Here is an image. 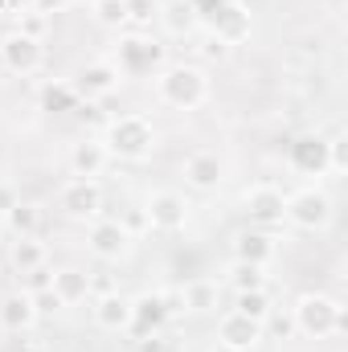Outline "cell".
I'll return each instance as SVG.
<instances>
[{"label": "cell", "instance_id": "obj_39", "mask_svg": "<svg viewBox=\"0 0 348 352\" xmlns=\"http://www.w3.org/2000/svg\"><path fill=\"white\" fill-rule=\"evenodd\" d=\"M131 349L135 352H164V332H148V336H140Z\"/></svg>", "mask_w": 348, "mask_h": 352}, {"label": "cell", "instance_id": "obj_2", "mask_svg": "<svg viewBox=\"0 0 348 352\" xmlns=\"http://www.w3.org/2000/svg\"><path fill=\"white\" fill-rule=\"evenodd\" d=\"M111 152V160H123V164H144L152 160L160 135H156V123L140 111H127V115H111L102 135H98Z\"/></svg>", "mask_w": 348, "mask_h": 352}, {"label": "cell", "instance_id": "obj_4", "mask_svg": "<svg viewBox=\"0 0 348 352\" xmlns=\"http://www.w3.org/2000/svg\"><path fill=\"white\" fill-rule=\"evenodd\" d=\"M123 78H156L164 66H168V45L144 29H123L119 33V45H115V58Z\"/></svg>", "mask_w": 348, "mask_h": 352}, {"label": "cell", "instance_id": "obj_34", "mask_svg": "<svg viewBox=\"0 0 348 352\" xmlns=\"http://www.w3.org/2000/svg\"><path fill=\"white\" fill-rule=\"evenodd\" d=\"M33 307H37V320H50L62 311V299L54 295V287H45V291H33Z\"/></svg>", "mask_w": 348, "mask_h": 352}, {"label": "cell", "instance_id": "obj_3", "mask_svg": "<svg viewBox=\"0 0 348 352\" xmlns=\"http://www.w3.org/2000/svg\"><path fill=\"white\" fill-rule=\"evenodd\" d=\"M291 324H295V336L303 340H336L348 328V311L340 299L324 291H303L291 303Z\"/></svg>", "mask_w": 348, "mask_h": 352}, {"label": "cell", "instance_id": "obj_6", "mask_svg": "<svg viewBox=\"0 0 348 352\" xmlns=\"http://www.w3.org/2000/svg\"><path fill=\"white\" fill-rule=\"evenodd\" d=\"M102 205H107V192H102L98 180L70 176V180L58 188V209H62V217H70V221H98V217H102Z\"/></svg>", "mask_w": 348, "mask_h": 352}, {"label": "cell", "instance_id": "obj_8", "mask_svg": "<svg viewBox=\"0 0 348 352\" xmlns=\"http://www.w3.org/2000/svg\"><path fill=\"white\" fill-rule=\"evenodd\" d=\"M70 87H74V94L83 102H102V98H111L115 90L123 87V74H119V66L111 58H94V62H83L74 70Z\"/></svg>", "mask_w": 348, "mask_h": 352}, {"label": "cell", "instance_id": "obj_9", "mask_svg": "<svg viewBox=\"0 0 348 352\" xmlns=\"http://www.w3.org/2000/svg\"><path fill=\"white\" fill-rule=\"evenodd\" d=\"M144 213H148V226H152V230H160V234H180V230L188 226V217H193V205H188V197L176 192V188H156V192H148Z\"/></svg>", "mask_w": 348, "mask_h": 352}, {"label": "cell", "instance_id": "obj_41", "mask_svg": "<svg viewBox=\"0 0 348 352\" xmlns=\"http://www.w3.org/2000/svg\"><path fill=\"white\" fill-rule=\"evenodd\" d=\"M29 8H33V0H0V16H21Z\"/></svg>", "mask_w": 348, "mask_h": 352}, {"label": "cell", "instance_id": "obj_44", "mask_svg": "<svg viewBox=\"0 0 348 352\" xmlns=\"http://www.w3.org/2000/svg\"><path fill=\"white\" fill-rule=\"evenodd\" d=\"M123 352H135V349H123Z\"/></svg>", "mask_w": 348, "mask_h": 352}, {"label": "cell", "instance_id": "obj_24", "mask_svg": "<svg viewBox=\"0 0 348 352\" xmlns=\"http://www.w3.org/2000/svg\"><path fill=\"white\" fill-rule=\"evenodd\" d=\"M156 25H164L168 37H188L201 21H197V12L188 8V0H160V16H156Z\"/></svg>", "mask_w": 348, "mask_h": 352}, {"label": "cell", "instance_id": "obj_31", "mask_svg": "<svg viewBox=\"0 0 348 352\" xmlns=\"http://www.w3.org/2000/svg\"><path fill=\"white\" fill-rule=\"evenodd\" d=\"M119 226H123L131 238H140V234H148V230H152V226H148L144 205H127V209H123V217H119Z\"/></svg>", "mask_w": 348, "mask_h": 352}, {"label": "cell", "instance_id": "obj_10", "mask_svg": "<svg viewBox=\"0 0 348 352\" xmlns=\"http://www.w3.org/2000/svg\"><path fill=\"white\" fill-rule=\"evenodd\" d=\"M0 66L8 74H17V78H33L45 66V45L33 41V37H25L21 29H8L0 37Z\"/></svg>", "mask_w": 348, "mask_h": 352}, {"label": "cell", "instance_id": "obj_25", "mask_svg": "<svg viewBox=\"0 0 348 352\" xmlns=\"http://www.w3.org/2000/svg\"><path fill=\"white\" fill-rule=\"evenodd\" d=\"M41 221H45V209L37 201H17L8 213H4V230L12 238H25V234H41Z\"/></svg>", "mask_w": 348, "mask_h": 352}, {"label": "cell", "instance_id": "obj_7", "mask_svg": "<svg viewBox=\"0 0 348 352\" xmlns=\"http://www.w3.org/2000/svg\"><path fill=\"white\" fill-rule=\"evenodd\" d=\"M180 311V295L168 291H144L131 299V336H148V332H164L168 320Z\"/></svg>", "mask_w": 348, "mask_h": 352}, {"label": "cell", "instance_id": "obj_38", "mask_svg": "<svg viewBox=\"0 0 348 352\" xmlns=\"http://www.w3.org/2000/svg\"><path fill=\"white\" fill-rule=\"evenodd\" d=\"M74 115H78L83 123H98V127H107V115H98V102H78Z\"/></svg>", "mask_w": 348, "mask_h": 352}, {"label": "cell", "instance_id": "obj_21", "mask_svg": "<svg viewBox=\"0 0 348 352\" xmlns=\"http://www.w3.org/2000/svg\"><path fill=\"white\" fill-rule=\"evenodd\" d=\"M8 266H12L17 274H33V270L50 266V246L41 242V234L12 238V242H8Z\"/></svg>", "mask_w": 348, "mask_h": 352}, {"label": "cell", "instance_id": "obj_18", "mask_svg": "<svg viewBox=\"0 0 348 352\" xmlns=\"http://www.w3.org/2000/svg\"><path fill=\"white\" fill-rule=\"evenodd\" d=\"M111 168V152L98 135H87L70 148V176H83V180H98V176Z\"/></svg>", "mask_w": 348, "mask_h": 352}, {"label": "cell", "instance_id": "obj_27", "mask_svg": "<svg viewBox=\"0 0 348 352\" xmlns=\"http://www.w3.org/2000/svg\"><path fill=\"white\" fill-rule=\"evenodd\" d=\"M90 21L107 33L127 29V0H90Z\"/></svg>", "mask_w": 348, "mask_h": 352}, {"label": "cell", "instance_id": "obj_17", "mask_svg": "<svg viewBox=\"0 0 348 352\" xmlns=\"http://www.w3.org/2000/svg\"><path fill=\"white\" fill-rule=\"evenodd\" d=\"M279 254V238L274 230L262 226H246L234 234V263H254V266H270Z\"/></svg>", "mask_w": 348, "mask_h": 352}, {"label": "cell", "instance_id": "obj_35", "mask_svg": "<svg viewBox=\"0 0 348 352\" xmlns=\"http://www.w3.org/2000/svg\"><path fill=\"white\" fill-rule=\"evenodd\" d=\"M266 328L279 336V340H291L295 336V324H291V311L287 316H279V311H270V320H266Z\"/></svg>", "mask_w": 348, "mask_h": 352}, {"label": "cell", "instance_id": "obj_20", "mask_svg": "<svg viewBox=\"0 0 348 352\" xmlns=\"http://www.w3.org/2000/svg\"><path fill=\"white\" fill-rule=\"evenodd\" d=\"M37 324V307H33V295L21 287V291H8L4 299H0V328L4 332H12V336H21V332H29Z\"/></svg>", "mask_w": 348, "mask_h": 352}, {"label": "cell", "instance_id": "obj_13", "mask_svg": "<svg viewBox=\"0 0 348 352\" xmlns=\"http://www.w3.org/2000/svg\"><path fill=\"white\" fill-rule=\"evenodd\" d=\"M242 213L250 217V226L262 230H274L283 226V213H287V192L279 184H254L242 192Z\"/></svg>", "mask_w": 348, "mask_h": 352}, {"label": "cell", "instance_id": "obj_23", "mask_svg": "<svg viewBox=\"0 0 348 352\" xmlns=\"http://www.w3.org/2000/svg\"><path fill=\"white\" fill-rule=\"evenodd\" d=\"M54 295L62 299V307H78V303H87L90 295V274L83 266H62V270H54Z\"/></svg>", "mask_w": 348, "mask_h": 352}, {"label": "cell", "instance_id": "obj_15", "mask_svg": "<svg viewBox=\"0 0 348 352\" xmlns=\"http://www.w3.org/2000/svg\"><path fill=\"white\" fill-rule=\"evenodd\" d=\"M226 156H217V152H209V148H201V152H193V156H184V164H180V176H184V184L193 188V192H217L221 184H226Z\"/></svg>", "mask_w": 348, "mask_h": 352}, {"label": "cell", "instance_id": "obj_30", "mask_svg": "<svg viewBox=\"0 0 348 352\" xmlns=\"http://www.w3.org/2000/svg\"><path fill=\"white\" fill-rule=\"evenodd\" d=\"M160 16V0H127V29H152Z\"/></svg>", "mask_w": 348, "mask_h": 352}, {"label": "cell", "instance_id": "obj_14", "mask_svg": "<svg viewBox=\"0 0 348 352\" xmlns=\"http://www.w3.org/2000/svg\"><path fill=\"white\" fill-rule=\"evenodd\" d=\"M131 234L119 226V217H98V221H90L87 230V246L94 258H102V263H119V258H127L131 254Z\"/></svg>", "mask_w": 348, "mask_h": 352}, {"label": "cell", "instance_id": "obj_42", "mask_svg": "<svg viewBox=\"0 0 348 352\" xmlns=\"http://www.w3.org/2000/svg\"><path fill=\"white\" fill-rule=\"evenodd\" d=\"M17 201H21V197L12 192V184H0V217H4V213H8V209L17 205Z\"/></svg>", "mask_w": 348, "mask_h": 352}, {"label": "cell", "instance_id": "obj_22", "mask_svg": "<svg viewBox=\"0 0 348 352\" xmlns=\"http://www.w3.org/2000/svg\"><path fill=\"white\" fill-rule=\"evenodd\" d=\"M217 303H221L217 278H188V283L180 287V307H184L188 316H209V311H217Z\"/></svg>", "mask_w": 348, "mask_h": 352}, {"label": "cell", "instance_id": "obj_5", "mask_svg": "<svg viewBox=\"0 0 348 352\" xmlns=\"http://www.w3.org/2000/svg\"><path fill=\"white\" fill-rule=\"evenodd\" d=\"M283 221H291L303 234H324L332 226V197L324 188H299L287 197V213Z\"/></svg>", "mask_w": 348, "mask_h": 352}, {"label": "cell", "instance_id": "obj_43", "mask_svg": "<svg viewBox=\"0 0 348 352\" xmlns=\"http://www.w3.org/2000/svg\"><path fill=\"white\" fill-rule=\"evenodd\" d=\"M4 234H8V230H4V217H0V242H4Z\"/></svg>", "mask_w": 348, "mask_h": 352}, {"label": "cell", "instance_id": "obj_26", "mask_svg": "<svg viewBox=\"0 0 348 352\" xmlns=\"http://www.w3.org/2000/svg\"><path fill=\"white\" fill-rule=\"evenodd\" d=\"M230 311H238V316H246V320H259L266 324L270 320V311H274V299H270V291L262 287V291H234V307Z\"/></svg>", "mask_w": 348, "mask_h": 352}, {"label": "cell", "instance_id": "obj_36", "mask_svg": "<svg viewBox=\"0 0 348 352\" xmlns=\"http://www.w3.org/2000/svg\"><path fill=\"white\" fill-rule=\"evenodd\" d=\"M70 4H74V0H33V8H29V12H41V16H50V21H54V16H58V12H66Z\"/></svg>", "mask_w": 348, "mask_h": 352}, {"label": "cell", "instance_id": "obj_1", "mask_svg": "<svg viewBox=\"0 0 348 352\" xmlns=\"http://www.w3.org/2000/svg\"><path fill=\"white\" fill-rule=\"evenodd\" d=\"M156 98L160 107L168 111H201L209 98H213V82H209V70L197 66V62H168L156 78Z\"/></svg>", "mask_w": 348, "mask_h": 352}, {"label": "cell", "instance_id": "obj_28", "mask_svg": "<svg viewBox=\"0 0 348 352\" xmlns=\"http://www.w3.org/2000/svg\"><path fill=\"white\" fill-rule=\"evenodd\" d=\"M37 102H41V111H50V115H70L83 98L74 94V87H70V82H50V87H41Z\"/></svg>", "mask_w": 348, "mask_h": 352}, {"label": "cell", "instance_id": "obj_12", "mask_svg": "<svg viewBox=\"0 0 348 352\" xmlns=\"http://www.w3.org/2000/svg\"><path fill=\"white\" fill-rule=\"evenodd\" d=\"M209 37L213 41H221L226 50H234V45H242V41H250V33H254V16H250V8L242 4V0H226L209 21Z\"/></svg>", "mask_w": 348, "mask_h": 352}, {"label": "cell", "instance_id": "obj_40", "mask_svg": "<svg viewBox=\"0 0 348 352\" xmlns=\"http://www.w3.org/2000/svg\"><path fill=\"white\" fill-rule=\"evenodd\" d=\"M221 4H226V0H188V8L197 12V21H209V16H213Z\"/></svg>", "mask_w": 348, "mask_h": 352}, {"label": "cell", "instance_id": "obj_33", "mask_svg": "<svg viewBox=\"0 0 348 352\" xmlns=\"http://www.w3.org/2000/svg\"><path fill=\"white\" fill-rule=\"evenodd\" d=\"M17 29H21L25 37L41 41V37H45V29H50V16H41V12H21V16H17Z\"/></svg>", "mask_w": 348, "mask_h": 352}, {"label": "cell", "instance_id": "obj_19", "mask_svg": "<svg viewBox=\"0 0 348 352\" xmlns=\"http://www.w3.org/2000/svg\"><path fill=\"white\" fill-rule=\"evenodd\" d=\"M90 311H94V324L102 332H127L131 328V295H119V291L94 295Z\"/></svg>", "mask_w": 348, "mask_h": 352}, {"label": "cell", "instance_id": "obj_11", "mask_svg": "<svg viewBox=\"0 0 348 352\" xmlns=\"http://www.w3.org/2000/svg\"><path fill=\"white\" fill-rule=\"evenodd\" d=\"M213 340H217V352H259L266 340V324L246 320L238 311H221Z\"/></svg>", "mask_w": 348, "mask_h": 352}, {"label": "cell", "instance_id": "obj_29", "mask_svg": "<svg viewBox=\"0 0 348 352\" xmlns=\"http://www.w3.org/2000/svg\"><path fill=\"white\" fill-rule=\"evenodd\" d=\"M226 283H230L234 291H262V287H266V266L234 263L230 266V274H226Z\"/></svg>", "mask_w": 348, "mask_h": 352}, {"label": "cell", "instance_id": "obj_32", "mask_svg": "<svg viewBox=\"0 0 348 352\" xmlns=\"http://www.w3.org/2000/svg\"><path fill=\"white\" fill-rule=\"evenodd\" d=\"M328 173H348V140L345 135H332L328 140Z\"/></svg>", "mask_w": 348, "mask_h": 352}, {"label": "cell", "instance_id": "obj_37", "mask_svg": "<svg viewBox=\"0 0 348 352\" xmlns=\"http://www.w3.org/2000/svg\"><path fill=\"white\" fill-rule=\"evenodd\" d=\"M54 283V274H50V266H41V270H33V274H25V291L33 295V291H45Z\"/></svg>", "mask_w": 348, "mask_h": 352}, {"label": "cell", "instance_id": "obj_16", "mask_svg": "<svg viewBox=\"0 0 348 352\" xmlns=\"http://www.w3.org/2000/svg\"><path fill=\"white\" fill-rule=\"evenodd\" d=\"M287 164L299 176H328V135L303 131L287 144Z\"/></svg>", "mask_w": 348, "mask_h": 352}]
</instances>
